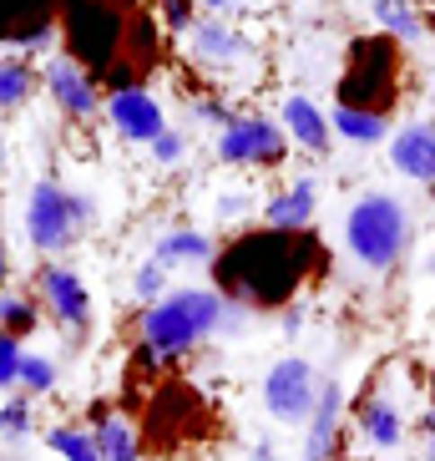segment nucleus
Segmentation results:
<instances>
[{
  "mask_svg": "<svg viewBox=\"0 0 435 461\" xmlns=\"http://www.w3.org/2000/svg\"><path fill=\"white\" fill-rule=\"evenodd\" d=\"M324 264V249L309 229H248L233 244L218 249L213 258V289L233 304L253 310H289L299 304V289L309 285V274Z\"/></svg>",
  "mask_w": 435,
  "mask_h": 461,
  "instance_id": "obj_1",
  "label": "nucleus"
},
{
  "mask_svg": "<svg viewBox=\"0 0 435 461\" xmlns=\"http://www.w3.org/2000/svg\"><path fill=\"white\" fill-rule=\"evenodd\" d=\"M238 320H248V310L223 299L218 289H173L142 314V360L147 366L152 360H177L192 345L238 330Z\"/></svg>",
  "mask_w": 435,
  "mask_h": 461,
  "instance_id": "obj_2",
  "label": "nucleus"
},
{
  "mask_svg": "<svg viewBox=\"0 0 435 461\" xmlns=\"http://www.w3.org/2000/svg\"><path fill=\"white\" fill-rule=\"evenodd\" d=\"M415 239V213L395 193H360L344 213V249L369 274H390Z\"/></svg>",
  "mask_w": 435,
  "mask_h": 461,
  "instance_id": "obj_3",
  "label": "nucleus"
},
{
  "mask_svg": "<svg viewBox=\"0 0 435 461\" xmlns=\"http://www.w3.org/2000/svg\"><path fill=\"white\" fill-rule=\"evenodd\" d=\"M395 96H400V46H395L385 31L360 36V41L350 46L344 71H340V102H334V107L390 117Z\"/></svg>",
  "mask_w": 435,
  "mask_h": 461,
  "instance_id": "obj_4",
  "label": "nucleus"
},
{
  "mask_svg": "<svg viewBox=\"0 0 435 461\" xmlns=\"http://www.w3.org/2000/svg\"><path fill=\"white\" fill-rule=\"evenodd\" d=\"M92 223H96V203L86 193H71V188H61V183H51V177H41V183L31 188V203H26L31 249L61 254V249H71Z\"/></svg>",
  "mask_w": 435,
  "mask_h": 461,
  "instance_id": "obj_5",
  "label": "nucleus"
},
{
  "mask_svg": "<svg viewBox=\"0 0 435 461\" xmlns=\"http://www.w3.org/2000/svg\"><path fill=\"white\" fill-rule=\"evenodd\" d=\"M319 385H324V375H319L304 355H284V360H273L269 375H263V406H269L273 420H284V426H304V420L314 416Z\"/></svg>",
  "mask_w": 435,
  "mask_h": 461,
  "instance_id": "obj_6",
  "label": "nucleus"
},
{
  "mask_svg": "<svg viewBox=\"0 0 435 461\" xmlns=\"http://www.w3.org/2000/svg\"><path fill=\"white\" fill-rule=\"evenodd\" d=\"M284 152H289V132L269 117H259V112H248V117H238L233 127L218 132V163L228 167H273L284 163Z\"/></svg>",
  "mask_w": 435,
  "mask_h": 461,
  "instance_id": "obj_7",
  "label": "nucleus"
},
{
  "mask_svg": "<svg viewBox=\"0 0 435 461\" xmlns=\"http://www.w3.org/2000/svg\"><path fill=\"white\" fill-rule=\"evenodd\" d=\"M102 112H107L111 132L122 137V142H147V148H152V142L167 132L163 102H157L152 92H142V86H117Z\"/></svg>",
  "mask_w": 435,
  "mask_h": 461,
  "instance_id": "obj_8",
  "label": "nucleus"
},
{
  "mask_svg": "<svg viewBox=\"0 0 435 461\" xmlns=\"http://www.w3.org/2000/svg\"><path fill=\"white\" fill-rule=\"evenodd\" d=\"M41 82H46V92L56 96V107L67 112V117H76V122H86V117H96V112L107 107L102 92H96V77L82 67V61H71V56L46 61Z\"/></svg>",
  "mask_w": 435,
  "mask_h": 461,
  "instance_id": "obj_9",
  "label": "nucleus"
},
{
  "mask_svg": "<svg viewBox=\"0 0 435 461\" xmlns=\"http://www.w3.org/2000/svg\"><path fill=\"white\" fill-rule=\"evenodd\" d=\"M340 426H344V385L324 375L314 416L304 420V461H334L340 456Z\"/></svg>",
  "mask_w": 435,
  "mask_h": 461,
  "instance_id": "obj_10",
  "label": "nucleus"
},
{
  "mask_svg": "<svg viewBox=\"0 0 435 461\" xmlns=\"http://www.w3.org/2000/svg\"><path fill=\"white\" fill-rule=\"evenodd\" d=\"M390 167L410 183L435 188V122H405L390 132Z\"/></svg>",
  "mask_w": 435,
  "mask_h": 461,
  "instance_id": "obj_11",
  "label": "nucleus"
},
{
  "mask_svg": "<svg viewBox=\"0 0 435 461\" xmlns=\"http://www.w3.org/2000/svg\"><path fill=\"white\" fill-rule=\"evenodd\" d=\"M41 294H46V310L56 314V325H67V330H86V325H92V294H86L82 274L51 264V269L41 274Z\"/></svg>",
  "mask_w": 435,
  "mask_h": 461,
  "instance_id": "obj_12",
  "label": "nucleus"
},
{
  "mask_svg": "<svg viewBox=\"0 0 435 461\" xmlns=\"http://www.w3.org/2000/svg\"><path fill=\"white\" fill-rule=\"evenodd\" d=\"M279 127H284L294 142H299L304 152H314V158H324L329 152V137H334V127H329V112L314 102V96L304 92H289L284 107H279Z\"/></svg>",
  "mask_w": 435,
  "mask_h": 461,
  "instance_id": "obj_13",
  "label": "nucleus"
},
{
  "mask_svg": "<svg viewBox=\"0 0 435 461\" xmlns=\"http://www.w3.org/2000/svg\"><path fill=\"white\" fill-rule=\"evenodd\" d=\"M188 46H192L198 61H208V67H233V61L248 56V36H238L223 15H198L192 31H188Z\"/></svg>",
  "mask_w": 435,
  "mask_h": 461,
  "instance_id": "obj_14",
  "label": "nucleus"
},
{
  "mask_svg": "<svg viewBox=\"0 0 435 461\" xmlns=\"http://www.w3.org/2000/svg\"><path fill=\"white\" fill-rule=\"evenodd\" d=\"M314 208H319V183L314 177H294L284 193H273L269 203H263V218H269V229L304 233L314 223Z\"/></svg>",
  "mask_w": 435,
  "mask_h": 461,
  "instance_id": "obj_15",
  "label": "nucleus"
},
{
  "mask_svg": "<svg viewBox=\"0 0 435 461\" xmlns=\"http://www.w3.org/2000/svg\"><path fill=\"white\" fill-rule=\"evenodd\" d=\"M354 416H360V431H365V441L375 451H395L405 441V416H400V406L390 395H365L354 406Z\"/></svg>",
  "mask_w": 435,
  "mask_h": 461,
  "instance_id": "obj_16",
  "label": "nucleus"
},
{
  "mask_svg": "<svg viewBox=\"0 0 435 461\" xmlns=\"http://www.w3.org/2000/svg\"><path fill=\"white\" fill-rule=\"evenodd\" d=\"M152 258H157L167 274H173L177 264H213V258H218V244L208 239L203 229H173V233H163V239H157Z\"/></svg>",
  "mask_w": 435,
  "mask_h": 461,
  "instance_id": "obj_17",
  "label": "nucleus"
},
{
  "mask_svg": "<svg viewBox=\"0 0 435 461\" xmlns=\"http://www.w3.org/2000/svg\"><path fill=\"white\" fill-rule=\"evenodd\" d=\"M369 15L390 41H425V21L415 0H369Z\"/></svg>",
  "mask_w": 435,
  "mask_h": 461,
  "instance_id": "obj_18",
  "label": "nucleus"
},
{
  "mask_svg": "<svg viewBox=\"0 0 435 461\" xmlns=\"http://www.w3.org/2000/svg\"><path fill=\"white\" fill-rule=\"evenodd\" d=\"M329 127H334V137H344V142H354V148H375V142L390 137V117L354 112V107H334L329 112Z\"/></svg>",
  "mask_w": 435,
  "mask_h": 461,
  "instance_id": "obj_19",
  "label": "nucleus"
},
{
  "mask_svg": "<svg viewBox=\"0 0 435 461\" xmlns=\"http://www.w3.org/2000/svg\"><path fill=\"white\" fill-rule=\"evenodd\" d=\"M92 436H96V451H102V461H142V436H137L132 420L102 416Z\"/></svg>",
  "mask_w": 435,
  "mask_h": 461,
  "instance_id": "obj_20",
  "label": "nucleus"
},
{
  "mask_svg": "<svg viewBox=\"0 0 435 461\" xmlns=\"http://www.w3.org/2000/svg\"><path fill=\"white\" fill-rule=\"evenodd\" d=\"M31 92H36V71L26 61H15V56H0V112L21 107Z\"/></svg>",
  "mask_w": 435,
  "mask_h": 461,
  "instance_id": "obj_21",
  "label": "nucleus"
},
{
  "mask_svg": "<svg viewBox=\"0 0 435 461\" xmlns=\"http://www.w3.org/2000/svg\"><path fill=\"white\" fill-rule=\"evenodd\" d=\"M46 447H51L61 461H102L96 436L92 431H76V426H51V431H46Z\"/></svg>",
  "mask_w": 435,
  "mask_h": 461,
  "instance_id": "obj_22",
  "label": "nucleus"
},
{
  "mask_svg": "<svg viewBox=\"0 0 435 461\" xmlns=\"http://www.w3.org/2000/svg\"><path fill=\"white\" fill-rule=\"evenodd\" d=\"M51 385H56V360L51 355H26V360H21V391L46 395Z\"/></svg>",
  "mask_w": 435,
  "mask_h": 461,
  "instance_id": "obj_23",
  "label": "nucleus"
},
{
  "mask_svg": "<svg viewBox=\"0 0 435 461\" xmlns=\"http://www.w3.org/2000/svg\"><path fill=\"white\" fill-rule=\"evenodd\" d=\"M132 289H137V299H147V304H157L163 294H173V289H167V269L157 264V258H147V264L132 274Z\"/></svg>",
  "mask_w": 435,
  "mask_h": 461,
  "instance_id": "obj_24",
  "label": "nucleus"
},
{
  "mask_svg": "<svg viewBox=\"0 0 435 461\" xmlns=\"http://www.w3.org/2000/svg\"><path fill=\"white\" fill-rule=\"evenodd\" d=\"M0 325H5V335H26V330H36V310L21 294H0Z\"/></svg>",
  "mask_w": 435,
  "mask_h": 461,
  "instance_id": "obj_25",
  "label": "nucleus"
},
{
  "mask_svg": "<svg viewBox=\"0 0 435 461\" xmlns=\"http://www.w3.org/2000/svg\"><path fill=\"white\" fill-rule=\"evenodd\" d=\"M21 345H15V335H5L0 330V391H11V385H21Z\"/></svg>",
  "mask_w": 435,
  "mask_h": 461,
  "instance_id": "obj_26",
  "label": "nucleus"
},
{
  "mask_svg": "<svg viewBox=\"0 0 435 461\" xmlns=\"http://www.w3.org/2000/svg\"><path fill=\"white\" fill-rule=\"evenodd\" d=\"M192 117H198V122H208V127H218V132L238 122V112H233L228 102H218V96H198V102H192Z\"/></svg>",
  "mask_w": 435,
  "mask_h": 461,
  "instance_id": "obj_27",
  "label": "nucleus"
},
{
  "mask_svg": "<svg viewBox=\"0 0 435 461\" xmlns=\"http://www.w3.org/2000/svg\"><path fill=\"white\" fill-rule=\"evenodd\" d=\"M182 152H188V142H182V132H173L167 127L157 142H152V163H163V167H173V163H182Z\"/></svg>",
  "mask_w": 435,
  "mask_h": 461,
  "instance_id": "obj_28",
  "label": "nucleus"
},
{
  "mask_svg": "<svg viewBox=\"0 0 435 461\" xmlns=\"http://www.w3.org/2000/svg\"><path fill=\"white\" fill-rule=\"evenodd\" d=\"M0 431L5 436H26L31 431V406L26 401H5V406H0Z\"/></svg>",
  "mask_w": 435,
  "mask_h": 461,
  "instance_id": "obj_29",
  "label": "nucleus"
},
{
  "mask_svg": "<svg viewBox=\"0 0 435 461\" xmlns=\"http://www.w3.org/2000/svg\"><path fill=\"white\" fill-rule=\"evenodd\" d=\"M248 208H253V193H223V198H218V208H213V213L223 218V223H233V218H244Z\"/></svg>",
  "mask_w": 435,
  "mask_h": 461,
  "instance_id": "obj_30",
  "label": "nucleus"
},
{
  "mask_svg": "<svg viewBox=\"0 0 435 461\" xmlns=\"http://www.w3.org/2000/svg\"><path fill=\"white\" fill-rule=\"evenodd\" d=\"M248 0H198V15H233V11H244Z\"/></svg>",
  "mask_w": 435,
  "mask_h": 461,
  "instance_id": "obj_31",
  "label": "nucleus"
},
{
  "mask_svg": "<svg viewBox=\"0 0 435 461\" xmlns=\"http://www.w3.org/2000/svg\"><path fill=\"white\" fill-rule=\"evenodd\" d=\"M421 431H425V451H431V461H435V406L421 416Z\"/></svg>",
  "mask_w": 435,
  "mask_h": 461,
  "instance_id": "obj_32",
  "label": "nucleus"
},
{
  "mask_svg": "<svg viewBox=\"0 0 435 461\" xmlns=\"http://www.w3.org/2000/svg\"><path fill=\"white\" fill-rule=\"evenodd\" d=\"M284 330H289V335H299V330H304V304H289V310H284Z\"/></svg>",
  "mask_w": 435,
  "mask_h": 461,
  "instance_id": "obj_33",
  "label": "nucleus"
},
{
  "mask_svg": "<svg viewBox=\"0 0 435 461\" xmlns=\"http://www.w3.org/2000/svg\"><path fill=\"white\" fill-rule=\"evenodd\" d=\"M253 461H273V451H269V441H253Z\"/></svg>",
  "mask_w": 435,
  "mask_h": 461,
  "instance_id": "obj_34",
  "label": "nucleus"
},
{
  "mask_svg": "<svg viewBox=\"0 0 435 461\" xmlns=\"http://www.w3.org/2000/svg\"><path fill=\"white\" fill-rule=\"evenodd\" d=\"M0 285H5V249H0Z\"/></svg>",
  "mask_w": 435,
  "mask_h": 461,
  "instance_id": "obj_35",
  "label": "nucleus"
}]
</instances>
